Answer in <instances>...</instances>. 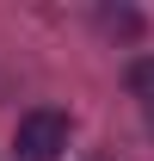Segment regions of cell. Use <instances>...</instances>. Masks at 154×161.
<instances>
[{
  "label": "cell",
  "instance_id": "cell-1",
  "mask_svg": "<svg viewBox=\"0 0 154 161\" xmlns=\"http://www.w3.org/2000/svg\"><path fill=\"white\" fill-rule=\"evenodd\" d=\"M68 112H56V105H37V112H25L19 124H13V155L19 161H62V149H68Z\"/></svg>",
  "mask_w": 154,
  "mask_h": 161
},
{
  "label": "cell",
  "instance_id": "cell-2",
  "mask_svg": "<svg viewBox=\"0 0 154 161\" xmlns=\"http://www.w3.org/2000/svg\"><path fill=\"white\" fill-rule=\"evenodd\" d=\"M130 93L154 112V56H136V62H130Z\"/></svg>",
  "mask_w": 154,
  "mask_h": 161
}]
</instances>
